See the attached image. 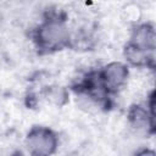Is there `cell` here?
<instances>
[{
	"mask_svg": "<svg viewBox=\"0 0 156 156\" xmlns=\"http://www.w3.org/2000/svg\"><path fill=\"white\" fill-rule=\"evenodd\" d=\"M54 147V140L49 133H38L37 135H32L30 138V149L37 155H46L50 154Z\"/></svg>",
	"mask_w": 156,
	"mask_h": 156,
	"instance_id": "1",
	"label": "cell"
},
{
	"mask_svg": "<svg viewBox=\"0 0 156 156\" xmlns=\"http://www.w3.org/2000/svg\"><path fill=\"white\" fill-rule=\"evenodd\" d=\"M48 33H43V39L46 41V43H50V44H56V43H60L63 38V29L60 27V26H55V24H50L46 27Z\"/></svg>",
	"mask_w": 156,
	"mask_h": 156,
	"instance_id": "2",
	"label": "cell"
},
{
	"mask_svg": "<svg viewBox=\"0 0 156 156\" xmlns=\"http://www.w3.org/2000/svg\"><path fill=\"white\" fill-rule=\"evenodd\" d=\"M122 68L119 65H113L106 71V80L110 85H117L123 80L124 71Z\"/></svg>",
	"mask_w": 156,
	"mask_h": 156,
	"instance_id": "3",
	"label": "cell"
}]
</instances>
